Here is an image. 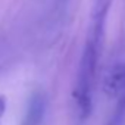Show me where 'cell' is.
Masks as SVG:
<instances>
[{
  "label": "cell",
  "instance_id": "obj_1",
  "mask_svg": "<svg viewBox=\"0 0 125 125\" xmlns=\"http://www.w3.org/2000/svg\"><path fill=\"white\" fill-rule=\"evenodd\" d=\"M102 40H103V31L90 28L83 50V56L80 60L75 88H74V99L81 119H87L91 113L93 90H94V81L97 72L99 54L102 49Z\"/></svg>",
  "mask_w": 125,
  "mask_h": 125
},
{
  "label": "cell",
  "instance_id": "obj_2",
  "mask_svg": "<svg viewBox=\"0 0 125 125\" xmlns=\"http://www.w3.org/2000/svg\"><path fill=\"white\" fill-rule=\"evenodd\" d=\"M103 90L109 97H121L125 93V62L113 65L107 71Z\"/></svg>",
  "mask_w": 125,
  "mask_h": 125
},
{
  "label": "cell",
  "instance_id": "obj_3",
  "mask_svg": "<svg viewBox=\"0 0 125 125\" xmlns=\"http://www.w3.org/2000/svg\"><path fill=\"white\" fill-rule=\"evenodd\" d=\"M46 112V100L41 94L32 96L30 104L27 107V115L24 119V125H40Z\"/></svg>",
  "mask_w": 125,
  "mask_h": 125
},
{
  "label": "cell",
  "instance_id": "obj_4",
  "mask_svg": "<svg viewBox=\"0 0 125 125\" xmlns=\"http://www.w3.org/2000/svg\"><path fill=\"white\" fill-rule=\"evenodd\" d=\"M107 125H125V93L119 97L113 115L110 116Z\"/></svg>",
  "mask_w": 125,
  "mask_h": 125
},
{
  "label": "cell",
  "instance_id": "obj_5",
  "mask_svg": "<svg viewBox=\"0 0 125 125\" xmlns=\"http://www.w3.org/2000/svg\"><path fill=\"white\" fill-rule=\"evenodd\" d=\"M5 110H6V100L3 97H0V118L5 113Z\"/></svg>",
  "mask_w": 125,
  "mask_h": 125
}]
</instances>
